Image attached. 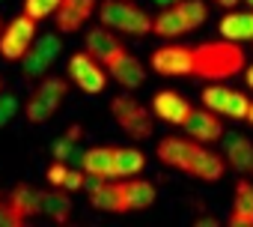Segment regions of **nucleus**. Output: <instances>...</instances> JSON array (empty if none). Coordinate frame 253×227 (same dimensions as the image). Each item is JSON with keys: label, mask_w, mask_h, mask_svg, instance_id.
Instances as JSON below:
<instances>
[{"label": "nucleus", "mask_w": 253, "mask_h": 227, "mask_svg": "<svg viewBox=\"0 0 253 227\" xmlns=\"http://www.w3.org/2000/svg\"><path fill=\"white\" fill-rule=\"evenodd\" d=\"M81 135H84V129H81L78 123H72V126L66 129V135L54 144V159H60V162L81 159V156H84V150H81Z\"/></svg>", "instance_id": "nucleus-26"}, {"label": "nucleus", "mask_w": 253, "mask_h": 227, "mask_svg": "<svg viewBox=\"0 0 253 227\" xmlns=\"http://www.w3.org/2000/svg\"><path fill=\"white\" fill-rule=\"evenodd\" d=\"M119 194H122V209L125 212H143L155 203L158 191L149 179H140V176H128L119 182Z\"/></svg>", "instance_id": "nucleus-16"}, {"label": "nucleus", "mask_w": 253, "mask_h": 227, "mask_svg": "<svg viewBox=\"0 0 253 227\" xmlns=\"http://www.w3.org/2000/svg\"><path fill=\"white\" fill-rule=\"evenodd\" d=\"M86 197H89V206L98 209V212H125L122 209V194H119V182L113 179H104V176H86Z\"/></svg>", "instance_id": "nucleus-12"}, {"label": "nucleus", "mask_w": 253, "mask_h": 227, "mask_svg": "<svg viewBox=\"0 0 253 227\" xmlns=\"http://www.w3.org/2000/svg\"><path fill=\"white\" fill-rule=\"evenodd\" d=\"M217 33H220L223 39H232V42H244V39L253 42V9H244V12L229 9V12L220 18Z\"/></svg>", "instance_id": "nucleus-19"}, {"label": "nucleus", "mask_w": 253, "mask_h": 227, "mask_svg": "<svg viewBox=\"0 0 253 227\" xmlns=\"http://www.w3.org/2000/svg\"><path fill=\"white\" fill-rule=\"evenodd\" d=\"M84 48H86L95 60H101V63H107L110 57H116L119 51H125L122 39H116V30H110V27H104V24H98V27H92V30L86 33Z\"/></svg>", "instance_id": "nucleus-18"}, {"label": "nucleus", "mask_w": 253, "mask_h": 227, "mask_svg": "<svg viewBox=\"0 0 253 227\" xmlns=\"http://www.w3.org/2000/svg\"><path fill=\"white\" fill-rule=\"evenodd\" d=\"M152 72L164 75V78H182V75H194V48L185 45H164L155 48L149 57Z\"/></svg>", "instance_id": "nucleus-7"}, {"label": "nucleus", "mask_w": 253, "mask_h": 227, "mask_svg": "<svg viewBox=\"0 0 253 227\" xmlns=\"http://www.w3.org/2000/svg\"><path fill=\"white\" fill-rule=\"evenodd\" d=\"M36 33H39V24L30 15L21 12L15 21H9L3 27V33H0V54L6 60H24V54L36 42Z\"/></svg>", "instance_id": "nucleus-6"}, {"label": "nucleus", "mask_w": 253, "mask_h": 227, "mask_svg": "<svg viewBox=\"0 0 253 227\" xmlns=\"http://www.w3.org/2000/svg\"><path fill=\"white\" fill-rule=\"evenodd\" d=\"M244 48L232 39L203 42L194 48V75L203 81H229L244 72Z\"/></svg>", "instance_id": "nucleus-1"}, {"label": "nucleus", "mask_w": 253, "mask_h": 227, "mask_svg": "<svg viewBox=\"0 0 253 227\" xmlns=\"http://www.w3.org/2000/svg\"><path fill=\"white\" fill-rule=\"evenodd\" d=\"M113 153H116V147H89V150H84V156L78 162L86 170V176L116 179L113 176Z\"/></svg>", "instance_id": "nucleus-20"}, {"label": "nucleus", "mask_w": 253, "mask_h": 227, "mask_svg": "<svg viewBox=\"0 0 253 227\" xmlns=\"http://www.w3.org/2000/svg\"><path fill=\"white\" fill-rule=\"evenodd\" d=\"M226 168H229L226 156H217V153H211L206 144L194 141V153H191L188 176H197V179H203V182H217V179L226 173Z\"/></svg>", "instance_id": "nucleus-10"}, {"label": "nucleus", "mask_w": 253, "mask_h": 227, "mask_svg": "<svg viewBox=\"0 0 253 227\" xmlns=\"http://www.w3.org/2000/svg\"><path fill=\"white\" fill-rule=\"evenodd\" d=\"M98 9V0H63V6L54 15L60 33H78Z\"/></svg>", "instance_id": "nucleus-14"}, {"label": "nucleus", "mask_w": 253, "mask_h": 227, "mask_svg": "<svg viewBox=\"0 0 253 227\" xmlns=\"http://www.w3.org/2000/svg\"><path fill=\"white\" fill-rule=\"evenodd\" d=\"M36 90L45 93V96H51V99H57V102H66V96H69V81L60 78V75H42V81H39Z\"/></svg>", "instance_id": "nucleus-29"}, {"label": "nucleus", "mask_w": 253, "mask_h": 227, "mask_svg": "<svg viewBox=\"0 0 253 227\" xmlns=\"http://www.w3.org/2000/svg\"><path fill=\"white\" fill-rule=\"evenodd\" d=\"M158 6H173V3H182V0H155Z\"/></svg>", "instance_id": "nucleus-36"}, {"label": "nucleus", "mask_w": 253, "mask_h": 227, "mask_svg": "<svg viewBox=\"0 0 253 227\" xmlns=\"http://www.w3.org/2000/svg\"><path fill=\"white\" fill-rule=\"evenodd\" d=\"M223 156H226V162H229L232 170H238V173H253V144H250L247 138H241V135L226 138Z\"/></svg>", "instance_id": "nucleus-25"}, {"label": "nucleus", "mask_w": 253, "mask_h": 227, "mask_svg": "<svg viewBox=\"0 0 253 227\" xmlns=\"http://www.w3.org/2000/svg\"><path fill=\"white\" fill-rule=\"evenodd\" d=\"M0 93H3V78H0Z\"/></svg>", "instance_id": "nucleus-39"}, {"label": "nucleus", "mask_w": 253, "mask_h": 227, "mask_svg": "<svg viewBox=\"0 0 253 227\" xmlns=\"http://www.w3.org/2000/svg\"><path fill=\"white\" fill-rule=\"evenodd\" d=\"M244 3H247V6H250V9H253V0H244Z\"/></svg>", "instance_id": "nucleus-38"}, {"label": "nucleus", "mask_w": 253, "mask_h": 227, "mask_svg": "<svg viewBox=\"0 0 253 227\" xmlns=\"http://www.w3.org/2000/svg\"><path fill=\"white\" fill-rule=\"evenodd\" d=\"M182 129L191 141H200V144H214V141L223 138L220 114H214L211 108H194L188 114V120L182 123Z\"/></svg>", "instance_id": "nucleus-9"}, {"label": "nucleus", "mask_w": 253, "mask_h": 227, "mask_svg": "<svg viewBox=\"0 0 253 227\" xmlns=\"http://www.w3.org/2000/svg\"><path fill=\"white\" fill-rule=\"evenodd\" d=\"M72 191H66V188H45L42 191V215H48L51 221H57V224H66L69 218H72V197H69Z\"/></svg>", "instance_id": "nucleus-21"}, {"label": "nucleus", "mask_w": 253, "mask_h": 227, "mask_svg": "<svg viewBox=\"0 0 253 227\" xmlns=\"http://www.w3.org/2000/svg\"><path fill=\"white\" fill-rule=\"evenodd\" d=\"M203 105L211 108L220 117H232V120H247L250 114V99L238 90H229V87H206L203 90Z\"/></svg>", "instance_id": "nucleus-8"}, {"label": "nucleus", "mask_w": 253, "mask_h": 227, "mask_svg": "<svg viewBox=\"0 0 253 227\" xmlns=\"http://www.w3.org/2000/svg\"><path fill=\"white\" fill-rule=\"evenodd\" d=\"M0 33H3V21H0Z\"/></svg>", "instance_id": "nucleus-40"}, {"label": "nucleus", "mask_w": 253, "mask_h": 227, "mask_svg": "<svg viewBox=\"0 0 253 227\" xmlns=\"http://www.w3.org/2000/svg\"><path fill=\"white\" fill-rule=\"evenodd\" d=\"M107 75H110V72L104 69V63L95 60L86 48L69 57V81H72L81 93H86V96H98V93H104V87H107Z\"/></svg>", "instance_id": "nucleus-5"}, {"label": "nucleus", "mask_w": 253, "mask_h": 227, "mask_svg": "<svg viewBox=\"0 0 253 227\" xmlns=\"http://www.w3.org/2000/svg\"><path fill=\"white\" fill-rule=\"evenodd\" d=\"M18 114V99L9 93H0V129L9 126V120Z\"/></svg>", "instance_id": "nucleus-32"}, {"label": "nucleus", "mask_w": 253, "mask_h": 227, "mask_svg": "<svg viewBox=\"0 0 253 227\" xmlns=\"http://www.w3.org/2000/svg\"><path fill=\"white\" fill-rule=\"evenodd\" d=\"M104 69H107L110 78H113L119 87H125V90H137V87L146 81L143 63H140L134 54H128V51H119L116 57H110V60L104 63Z\"/></svg>", "instance_id": "nucleus-11"}, {"label": "nucleus", "mask_w": 253, "mask_h": 227, "mask_svg": "<svg viewBox=\"0 0 253 227\" xmlns=\"http://www.w3.org/2000/svg\"><path fill=\"white\" fill-rule=\"evenodd\" d=\"M98 21L116 33H128V36H146L152 33V24H155V18L131 0H101Z\"/></svg>", "instance_id": "nucleus-2"}, {"label": "nucleus", "mask_w": 253, "mask_h": 227, "mask_svg": "<svg viewBox=\"0 0 253 227\" xmlns=\"http://www.w3.org/2000/svg\"><path fill=\"white\" fill-rule=\"evenodd\" d=\"M60 105H63V102H57V99H51V96H45V93L33 90L21 111H24V120H27V123L39 126V123H48V120L54 117V114L60 111Z\"/></svg>", "instance_id": "nucleus-24"}, {"label": "nucleus", "mask_w": 253, "mask_h": 227, "mask_svg": "<svg viewBox=\"0 0 253 227\" xmlns=\"http://www.w3.org/2000/svg\"><path fill=\"white\" fill-rule=\"evenodd\" d=\"M110 114H113V120L116 126L128 135L131 141H146L152 138V108L140 105L134 96H116L110 99Z\"/></svg>", "instance_id": "nucleus-4"}, {"label": "nucleus", "mask_w": 253, "mask_h": 227, "mask_svg": "<svg viewBox=\"0 0 253 227\" xmlns=\"http://www.w3.org/2000/svg\"><path fill=\"white\" fill-rule=\"evenodd\" d=\"M33 48H39L45 57L57 60V57H60V51H63V39H60L57 33H42V36L33 42Z\"/></svg>", "instance_id": "nucleus-30"}, {"label": "nucleus", "mask_w": 253, "mask_h": 227, "mask_svg": "<svg viewBox=\"0 0 253 227\" xmlns=\"http://www.w3.org/2000/svg\"><path fill=\"white\" fill-rule=\"evenodd\" d=\"M155 153H158L161 165H167V168H173V170H182V173H188L191 153H194V141H191V138H176V135H173V138H164V141H158Z\"/></svg>", "instance_id": "nucleus-17"}, {"label": "nucleus", "mask_w": 253, "mask_h": 227, "mask_svg": "<svg viewBox=\"0 0 253 227\" xmlns=\"http://www.w3.org/2000/svg\"><path fill=\"white\" fill-rule=\"evenodd\" d=\"M214 3H220V6H226V9H235L241 0H214Z\"/></svg>", "instance_id": "nucleus-34"}, {"label": "nucleus", "mask_w": 253, "mask_h": 227, "mask_svg": "<svg viewBox=\"0 0 253 227\" xmlns=\"http://www.w3.org/2000/svg\"><path fill=\"white\" fill-rule=\"evenodd\" d=\"M191 111H194V105H191L182 93H176V90H161V93H155V99H152V114H155L158 120L170 123V126H182V123L188 120Z\"/></svg>", "instance_id": "nucleus-15"}, {"label": "nucleus", "mask_w": 253, "mask_h": 227, "mask_svg": "<svg viewBox=\"0 0 253 227\" xmlns=\"http://www.w3.org/2000/svg\"><path fill=\"white\" fill-rule=\"evenodd\" d=\"M0 227H15V218H12V209H9L6 194H0Z\"/></svg>", "instance_id": "nucleus-33"}, {"label": "nucleus", "mask_w": 253, "mask_h": 227, "mask_svg": "<svg viewBox=\"0 0 253 227\" xmlns=\"http://www.w3.org/2000/svg\"><path fill=\"white\" fill-rule=\"evenodd\" d=\"M206 15H209V6L203 0H182V3L164 6L155 15L152 33H158L161 39H176V36H185V33L197 30L206 21Z\"/></svg>", "instance_id": "nucleus-3"}, {"label": "nucleus", "mask_w": 253, "mask_h": 227, "mask_svg": "<svg viewBox=\"0 0 253 227\" xmlns=\"http://www.w3.org/2000/svg\"><path fill=\"white\" fill-rule=\"evenodd\" d=\"M6 200H9L15 227H24L33 215H42V191H36L30 182H18V185L6 194Z\"/></svg>", "instance_id": "nucleus-13"}, {"label": "nucleus", "mask_w": 253, "mask_h": 227, "mask_svg": "<svg viewBox=\"0 0 253 227\" xmlns=\"http://www.w3.org/2000/svg\"><path fill=\"white\" fill-rule=\"evenodd\" d=\"M60 6H63V0H24V9H21V12L30 15L36 24H42V21L54 18Z\"/></svg>", "instance_id": "nucleus-27"}, {"label": "nucleus", "mask_w": 253, "mask_h": 227, "mask_svg": "<svg viewBox=\"0 0 253 227\" xmlns=\"http://www.w3.org/2000/svg\"><path fill=\"white\" fill-rule=\"evenodd\" d=\"M229 224L253 227V182H247V179H238V185H235V203H232Z\"/></svg>", "instance_id": "nucleus-22"}, {"label": "nucleus", "mask_w": 253, "mask_h": 227, "mask_svg": "<svg viewBox=\"0 0 253 227\" xmlns=\"http://www.w3.org/2000/svg\"><path fill=\"white\" fill-rule=\"evenodd\" d=\"M51 57H45L39 48H30L27 54H24V60H21V69H24V75L27 78H39V75H48V69H51Z\"/></svg>", "instance_id": "nucleus-28"}, {"label": "nucleus", "mask_w": 253, "mask_h": 227, "mask_svg": "<svg viewBox=\"0 0 253 227\" xmlns=\"http://www.w3.org/2000/svg\"><path fill=\"white\" fill-rule=\"evenodd\" d=\"M69 162H60V159H54L51 165H48V170H45V179H48V185H54V188H63L66 185V176H69Z\"/></svg>", "instance_id": "nucleus-31"}, {"label": "nucleus", "mask_w": 253, "mask_h": 227, "mask_svg": "<svg viewBox=\"0 0 253 227\" xmlns=\"http://www.w3.org/2000/svg\"><path fill=\"white\" fill-rule=\"evenodd\" d=\"M143 168H146V156L137 147H116V153H113V176L116 179L140 176Z\"/></svg>", "instance_id": "nucleus-23"}, {"label": "nucleus", "mask_w": 253, "mask_h": 227, "mask_svg": "<svg viewBox=\"0 0 253 227\" xmlns=\"http://www.w3.org/2000/svg\"><path fill=\"white\" fill-rule=\"evenodd\" d=\"M244 78H247V87H250V90H253V63H250V66H247V72H244Z\"/></svg>", "instance_id": "nucleus-35"}, {"label": "nucleus", "mask_w": 253, "mask_h": 227, "mask_svg": "<svg viewBox=\"0 0 253 227\" xmlns=\"http://www.w3.org/2000/svg\"><path fill=\"white\" fill-rule=\"evenodd\" d=\"M247 123L253 126V105H250V114H247Z\"/></svg>", "instance_id": "nucleus-37"}]
</instances>
